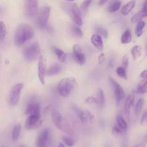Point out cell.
Returning <instances> with one entry per match:
<instances>
[{
    "label": "cell",
    "mask_w": 147,
    "mask_h": 147,
    "mask_svg": "<svg viewBox=\"0 0 147 147\" xmlns=\"http://www.w3.org/2000/svg\"><path fill=\"white\" fill-rule=\"evenodd\" d=\"M34 34L33 28L27 24H20L14 33V43L17 46L23 45L26 41L32 38Z\"/></svg>",
    "instance_id": "cell-1"
},
{
    "label": "cell",
    "mask_w": 147,
    "mask_h": 147,
    "mask_svg": "<svg viewBox=\"0 0 147 147\" xmlns=\"http://www.w3.org/2000/svg\"><path fill=\"white\" fill-rule=\"evenodd\" d=\"M61 7L76 25L78 26L82 25L83 22L80 11L76 3L63 2L61 5Z\"/></svg>",
    "instance_id": "cell-2"
},
{
    "label": "cell",
    "mask_w": 147,
    "mask_h": 147,
    "mask_svg": "<svg viewBox=\"0 0 147 147\" xmlns=\"http://www.w3.org/2000/svg\"><path fill=\"white\" fill-rule=\"evenodd\" d=\"M52 120L54 125L58 129L68 134H72L73 130L70 123L57 110H55L52 111Z\"/></svg>",
    "instance_id": "cell-3"
},
{
    "label": "cell",
    "mask_w": 147,
    "mask_h": 147,
    "mask_svg": "<svg viewBox=\"0 0 147 147\" xmlns=\"http://www.w3.org/2000/svg\"><path fill=\"white\" fill-rule=\"evenodd\" d=\"M77 86V82L74 78H65L58 83L57 90L60 95L67 97Z\"/></svg>",
    "instance_id": "cell-4"
},
{
    "label": "cell",
    "mask_w": 147,
    "mask_h": 147,
    "mask_svg": "<svg viewBox=\"0 0 147 147\" xmlns=\"http://www.w3.org/2000/svg\"><path fill=\"white\" fill-rule=\"evenodd\" d=\"M25 59L28 61H33L38 59L40 55V48L37 42H34L25 48L23 51Z\"/></svg>",
    "instance_id": "cell-5"
},
{
    "label": "cell",
    "mask_w": 147,
    "mask_h": 147,
    "mask_svg": "<svg viewBox=\"0 0 147 147\" xmlns=\"http://www.w3.org/2000/svg\"><path fill=\"white\" fill-rule=\"evenodd\" d=\"M49 12L50 7L48 6H43L37 10L35 20L36 24L37 27L40 29L45 27L49 17Z\"/></svg>",
    "instance_id": "cell-6"
},
{
    "label": "cell",
    "mask_w": 147,
    "mask_h": 147,
    "mask_svg": "<svg viewBox=\"0 0 147 147\" xmlns=\"http://www.w3.org/2000/svg\"><path fill=\"white\" fill-rule=\"evenodd\" d=\"M24 87V84L18 83L16 84L11 89L9 93V103L12 106H16L20 99L21 92Z\"/></svg>",
    "instance_id": "cell-7"
},
{
    "label": "cell",
    "mask_w": 147,
    "mask_h": 147,
    "mask_svg": "<svg viewBox=\"0 0 147 147\" xmlns=\"http://www.w3.org/2000/svg\"><path fill=\"white\" fill-rule=\"evenodd\" d=\"M109 82L113 89L117 106H118L121 101L123 99V98L125 96L123 89L121 86V85L113 78H109Z\"/></svg>",
    "instance_id": "cell-8"
},
{
    "label": "cell",
    "mask_w": 147,
    "mask_h": 147,
    "mask_svg": "<svg viewBox=\"0 0 147 147\" xmlns=\"http://www.w3.org/2000/svg\"><path fill=\"white\" fill-rule=\"evenodd\" d=\"M42 124V120L41 119V115L31 114L27 117L25 126L28 130H32L37 129Z\"/></svg>",
    "instance_id": "cell-9"
},
{
    "label": "cell",
    "mask_w": 147,
    "mask_h": 147,
    "mask_svg": "<svg viewBox=\"0 0 147 147\" xmlns=\"http://www.w3.org/2000/svg\"><path fill=\"white\" fill-rule=\"evenodd\" d=\"M25 14L28 17L36 15L38 10L37 0H25Z\"/></svg>",
    "instance_id": "cell-10"
},
{
    "label": "cell",
    "mask_w": 147,
    "mask_h": 147,
    "mask_svg": "<svg viewBox=\"0 0 147 147\" xmlns=\"http://www.w3.org/2000/svg\"><path fill=\"white\" fill-rule=\"evenodd\" d=\"M46 71V60L43 55H40L38 57V76L40 83L42 85L45 84Z\"/></svg>",
    "instance_id": "cell-11"
},
{
    "label": "cell",
    "mask_w": 147,
    "mask_h": 147,
    "mask_svg": "<svg viewBox=\"0 0 147 147\" xmlns=\"http://www.w3.org/2000/svg\"><path fill=\"white\" fill-rule=\"evenodd\" d=\"M50 130L48 129H43L38 135L36 141V147H47L49 138Z\"/></svg>",
    "instance_id": "cell-12"
},
{
    "label": "cell",
    "mask_w": 147,
    "mask_h": 147,
    "mask_svg": "<svg viewBox=\"0 0 147 147\" xmlns=\"http://www.w3.org/2000/svg\"><path fill=\"white\" fill-rule=\"evenodd\" d=\"M25 113L26 115H41L40 104L33 100L29 101L27 104Z\"/></svg>",
    "instance_id": "cell-13"
},
{
    "label": "cell",
    "mask_w": 147,
    "mask_h": 147,
    "mask_svg": "<svg viewBox=\"0 0 147 147\" xmlns=\"http://www.w3.org/2000/svg\"><path fill=\"white\" fill-rule=\"evenodd\" d=\"M134 99H135V95L134 93L130 94L126 98L125 104H124V111L126 115V117L127 118V121H129L130 119V109L132 106L134 104Z\"/></svg>",
    "instance_id": "cell-14"
},
{
    "label": "cell",
    "mask_w": 147,
    "mask_h": 147,
    "mask_svg": "<svg viewBox=\"0 0 147 147\" xmlns=\"http://www.w3.org/2000/svg\"><path fill=\"white\" fill-rule=\"evenodd\" d=\"M73 52L76 60L80 65H83L86 62V57L82 52L79 45L75 44L73 47Z\"/></svg>",
    "instance_id": "cell-15"
},
{
    "label": "cell",
    "mask_w": 147,
    "mask_h": 147,
    "mask_svg": "<svg viewBox=\"0 0 147 147\" xmlns=\"http://www.w3.org/2000/svg\"><path fill=\"white\" fill-rule=\"evenodd\" d=\"M91 41L93 45L99 51L103 49V44L101 36L97 34H94L91 37Z\"/></svg>",
    "instance_id": "cell-16"
},
{
    "label": "cell",
    "mask_w": 147,
    "mask_h": 147,
    "mask_svg": "<svg viewBox=\"0 0 147 147\" xmlns=\"http://www.w3.org/2000/svg\"><path fill=\"white\" fill-rule=\"evenodd\" d=\"M61 67L59 64H55L51 66L46 71V74L48 76H53L59 74L61 71Z\"/></svg>",
    "instance_id": "cell-17"
},
{
    "label": "cell",
    "mask_w": 147,
    "mask_h": 147,
    "mask_svg": "<svg viewBox=\"0 0 147 147\" xmlns=\"http://www.w3.org/2000/svg\"><path fill=\"white\" fill-rule=\"evenodd\" d=\"M135 5H136V1L131 0L122 7L121 9V13L124 16L127 15L131 11V10L134 7Z\"/></svg>",
    "instance_id": "cell-18"
},
{
    "label": "cell",
    "mask_w": 147,
    "mask_h": 147,
    "mask_svg": "<svg viewBox=\"0 0 147 147\" xmlns=\"http://www.w3.org/2000/svg\"><path fill=\"white\" fill-rule=\"evenodd\" d=\"M52 49L60 62L63 63L67 59V55L63 50L55 47H53L52 48Z\"/></svg>",
    "instance_id": "cell-19"
},
{
    "label": "cell",
    "mask_w": 147,
    "mask_h": 147,
    "mask_svg": "<svg viewBox=\"0 0 147 147\" xmlns=\"http://www.w3.org/2000/svg\"><path fill=\"white\" fill-rule=\"evenodd\" d=\"M74 109L75 111L77 114V115H78L79 119L80 120V121L83 123H86L88 120L87 111H82V110H80L78 107H75V106L74 107Z\"/></svg>",
    "instance_id": "cell-20"
},
{
    "label": "cell",
    "mask_w": 147,
    "mask_h": 147,
    "mask_svg": "<svg viewBox=\"0 0 147 147\" xmlns=\"http://www.w3.org/2000/svg\"><path fill=\"white\" fill-rule=\"evenodd\" d=\"M147 16V11H145L142 10L139 12L136 13L133 15L131 18V22L132 23H136L138 21H141L142 18L146 17Z\"/></svg>",
    "instance_id": "cell-21"
},
{
    "label": "cell",
    "mask_w": 147,
    "mask_h": 147,
    "mask_svg": "<svg viewBox=\"0 0 147 147\" xmlns=\"http://www.w3.org/2000/svg\"><path fill=\"white\" fill-rule=\"evenodd\" d=\"M147 91V80L146 79H143L137 86V92L141 94H145Z\"/></svg>",
    "instance_id": "cell-22"
},
{
    "label": "cell",
    "mask_w": 147,
    "mask_h": 147,
    "mask_svg": "<svg viewBox=\"0 0 147 147\" xmlns=\"http://www.w3.org/2000/svg\"><path fill=\"white\" fill-rule=\"evenodd\" d=\"M141 47L140 45H135L131 49V53L134 61H136L141 55Z\"/></svg>",
    "instance_id": "cell-23"
},
{
    "label": "cell",
    "mask_w": 147,
    "mask_h": 147,
    "mask_svg": "<svg viewBox=\"0 0 147 147\" xmlns=\"http://www.w3.org/2000/svg\"><path fill=\"white\" fill-rule=\"evenodd\" d=\"M131 34L129 29L126 30L121 36V41L122 44H128L131 41Z\"/></svg>",
    "instance_id": "cell-24"
},
{
    "label": "cell",
    "mask_w": 147,
    "mask_h": 147,
    "mask_svg": "<svg viewBox=\"0 0 147 147\" xmlns=\"http://www.w3.org/2000/svg\"><path fill=\"white\" fill-rule=\"evenodd\" d=\"M116 120L117 122V125L122 130V131L123 132L126 131L127 129V124L122 117L120 115H118L116 117Z\"/></svg>",
    "instance_id": "cell-25"
},
{
    "label": "cell",
    "mask_w": 147,
    "mask_h": 147,
    "mask_svg": "<svg viewBox=\"0 0 147 147\" xmlns=\"http://www.w3.org/2000/svg\"><path fill=\"white\" fill-rule=\"evenodd\" d=\"M21 131V125L20 123L16 124L12 130V138L13 140H17L18 139L20 133Z\"/></svg>",
    "instance_id": "cell-26"
},
{
    "label": "cell",
    "mask_w": 147,
    "mask_h": 147,
    "mask_svg": "<svg viewBox=\"0 0 147 147\" xmlns=\"http://www.w3.org/2000/svg\"><path fill=\"white\" fill-rule=\"evenodd\" d=\"M105 103V98L104 92L102 89H99L98 91V99L97 104L100 107H103Z\"/></svg>",
    "instance_id": "cell-27"
},
{
    "label": "cell",
    "mask_w": 147,
    "mask_h": 147,
    "mask_svg": "<svg viewBox=\"0 0 147 147\" xmlns=\"http://www.w3.org/2000/svg\"><path fill=\"white\" fill-rule=\"evenodd\" d=\"M145 25V23L143 21H140L137 22L135 30V33L137 37H140L142 35L143 33V29Z\"/></svg>",
    "instance_id": "cell-28"
},
{
    "label": "cell",
    "mask_w": 147,
    "mask_h": 147,
    "mask_svg": "<svg viewBox=\"0 0 147 147\" xmlns=\"http://www.w3.org/2000/svg\"><path fill=\"white\" fill-rule=\"evenodd\" d=\"M62 140L69 147L74 146L75 143V139L71 136H63Z\"/></svg>",
    "instance_id": "cell-29"
},
{
    "label": "cell",
    "mask_w": 147,
    "mask_h": 147,
    "mask_svg": "<svg viewBox=\"0 0 147 147\" xmlns=\"http://www.w3.org/2000/svg\"><path fill=\"white\" fill-rule=\"evenodd\" d=\"M116 72L117 75L119 77L125 80L127 79V75H126V70L123 67H118L116 69Z\"/></svg>",
    "instance_id": "cell-30"
},
{
    "label": "cell",
    "mask_w": 147,
    "mask_h": 147,
    "mask_svg": "<svg viewBox=\"0 0 147 147\" xmlns=\"http://www.w3.org/2000/svg\"><path fill=\"white\" fill-rule=\"evenodd\" d=\"M6 34V28L4 22L0 21V40H3Z\"/></svg>",
    "instance_id": "cell-31"
},
{
    "label": "cell",
    "mask_w": 147,
    "mask_h": 147,
    "mask_svg": "<svg viewBox=\"0 0 147 147\" xmlns=\"http://www.w3.org/2000/svg\"><path fill=\"white\" fill-rule=\"evenodd\" d=\"M95 31L97 33V34L99 35L100 36H102L105 38H107V36H108V33L107 30L102 27L99 26V27H96L95 28Z\"/></svg>",
    "instance_id": "cell-32"
},
{
    "label": "cell",
    "mask_w": 147,
    "mask_h": 147,
    "mask_svg": "<svg viewBox=\"0 0 147 147\" xmlns=\"http://www.w3.org/2000/svg\"><path fill=\"white\" fill-rule=\"evenodd\" d=\"M121 2H115L114 3H113V4H111L107 9L108 11L110 13H113V12H115L116 11H117L121 6Z\"/></svg>",
    "instance_id": "cell-33"
},
{
    "label": "cell",
    "mask_w": 147,
    "mask_h": 147,
    "mask_svg": "<svg viewBox=\"0 0 147 147\" xmlns=\"http://www.w3.org/2000/svg\"><path fill=\"white\" fill-rule=\"evenodd\" d=\"M71 31H72L73 35H74L75 36L82 37L83 36V33L82 30L78 26H73L72 27Z\"/></svg>",
    "instance_id": "cell-34"
},
{
    "label": "cell",
    "mask_w": 147,
    "mask_h": 147,
    "mask_svg": "<svg viewBox=\"0 0 147 147\" xmlns=\"http://www.w3.org/2000/svg\"><path fill=\"white\" fill-rule=\"evenodd\" d=\"M144 99L142 98H140L137 102L136 107H135V114L136 115H137L140 111H141L143 104H144Z\"/></svg>",
    "instance_id": "cell-35"
},
{
    "label": "cell",
    "mask_w": 147,
    "mask_h": 147,
    "mask_svg": "<svg viewBox=\"0 0 147 147\" xmlns=\"http://www.w3.org/2000/svg\"><path fill=\"white\" fill-rule=\"evenodd\" d=\"M123 131H122V130L119 127V126L117 124L115 125H114L113 126V127L112 128V130H111V133L114 136H120L122 134Z\"/></svg>",
    "instance_id": "cell-36"
},
{
    "label": "cell",
    "mask_w": 147,
    "mask_h": 147,
    "mask_svg": "<svg viewBox=\"0 0 147 147\" xmlns=\"http://www.w3.org/2000/svg\"><path fill=\"white\" fill-rule=\"evenodd\" d=\"M92 0H84L82 3V4L80 5V10L82 11V12H85L87 11L88 7H89L91 2H92Z\"/></svg>",
    "instance_id": "cell-37"
},
{
    "label": "cell",
    "mask_w": 147,
    "mask_h": 147,
    "mask_svg": "<svg viewBox=\"0 0 147 147\" xmlns=\"http://www.w3.org/2000/svg\"><path fill=\"white\" fill-rule=\"evenodd\" d=\"M84 102H85V103H88V104L97 103V99L93 96H89V97H87L85 99Z\"/></svg>",
    "instance_id": "cell-38"
},
{
    "label": "cell",
    "mask_w": 147,
    "mask_h": 147,
    "mask_svg": "<svg viewBox=\"0 0 147 147\" xmlns=\"http://www.w3.org/2000/svg\"><path fill=\"white\" fill-rule=\"evenodd\" d=\"M129 64V60H128V57L127 55H124V56L122 58V65H123V68L126 70L128 67Z\"/></svg>",
    "instance_id": "cell-39"
},
{
    "label": "cell",
    "mask_w": 147,
    "mask_h": 147,
    "mask_svg": "<svg viewBox=\"0 0 147 147\" xmlns=\"http://www.w3.org/2000/svg\"><path fill=\"white\" fill-rule=\"evenodd\" d=\"M105 60V55L103 53H101L98 56V62L100 64H102Z\"/></svg>",
    "instance_id": "cell-40"
},
{
    "label": "cell",
    "mask_w": 147,
    "mask_h": 147,
    "mask_svg": "<svg viewBox=\"0 0 147 147\" xmlns=\"http://www.w3.org/2000/svg\"><path fill=\"white\" fill-rule=\"evenodd\" d=\"M146 118H147V113H146V112H145L142 117V118L141 120V123L142 125L145 123L146 121Z\"/></svg>",
    "instance_id": "cell-41"
},
{
    "label": "cell",
    "mask_w": 147,
    "mask_h": 147,
    "mask_svg": "<svg viewBox=\"0 0 147 147\" xmlns=\"http://www.w3.org/2000/svg\"><path fill=\"white\" fill-rule=\"evenodd\" d=\"M140 77L142 79H146L147 77V70L144 69L140 74Z\"/></svg>",
    "instance_id": "cell-42"
},
{
    "label": "cell",
    "mask_w": 147,
    "mask_h": 147,
    "mask_svg": "<svg viewBox=\"0 0 147 147\" xmlns=\"http://www.w3.org/2000/svg\"><path fill=\"white\" fill-rule=\"evenodd\" d=\"M87 111V115H88V120L91 122L92 121L93 119H94V116L90 113V112L88 111Z\"/></svg>",
    "instance_id": "cell-43"
},
{
    "label": "cell",
    "mask_w": 147,
    "mask_h": 147,
    "mask_svg": "<svg viewBox=\"0 0 147 147\" xmlns=\"http://www.w3.org/2000/svg\"><path fill=\"white\" fill-rule=\"evenodd\" d=\"M133 147H145V144L144 142H141L140 144L135 145Z\"/></svg>",
    "instance_id": "cell-44"
},
{
    "label": "cell",
    "mask_w": 147,
    "mask_h": 147,
    "mask_svg": "<svg viewBox=\"0 0 147 147\" xmlns=\"http://www.w3.org/2000/svg\"><path fill=\"white\" fill-rule=\"evenodd\" d=\"M142 10H144L145 11H147V2H146V1H145L144 3Z\"/></svg>",
    "instance_id": "cell-45"
},
{
    "label": "cell",
    "mask_w": 147,
    "mask_h": 147,
    "mask_svg": "<svg viewBox=\"0 0 147 147\" xmlns=\"http://www.w3.org/2000/svg\"><path fill=\"white\" fill-rule=\"evenodd\" d=\"M107 0H99V5L101 6V5H103V4H105L106 2H107Z\"/></svg>",
    "instance_id": "cell-46"
},
{
    "label": "cell",
    "mask_w": 147,
    "mask_h": 147,
    "mask_svg": "<svg viewBox=\"0 0 147 147\" xmlns=\"http://www.w3.org/2000/svg\"><path fill=\"white\" fill-rule=\"evenodd\" d=\"M113 65V61L112 60H110L109 61V66L110 67H112Z\"/></svg>",
    "instance_id": "cell-47"
},
{
    "label": "cell",
    "mask_w": 147,
    "mask_h": 147,
    "mask_svg": "<svg viewBox=\"0 0 147 147\" xmlns=\"http://www.w3.org/2000/svg\"><path fill=\"white\" fill-rule=\"evenodd\" d=\"M58 147H65V145H64V144H63V143H60L59 144V146H58Z\"/></svg>",
    "instance_id": "cell-48"
},
{
    "label": "cell",
    "mask_w": 147,
    "mask_h": 147,
    "mask_svg": "<svg viewBox=\"0 0 147 147\" xmlns=\"http://www.w3.org/2000/svg\"><path fill=\"white\" fill-rule=\"evenodd\" d=\"M104 147H111V145H110L109 144H106V145H105Z\"/></svg>",
    "instance_id": "cell-49"
},
{
    "label": "cell",
    "mask_w": 147,
    "mask_h": 147,
    "mask_svg": "<svg viewBox=\"0 0 147 147\" xmlns=\"http://www.w3.org/2000/svg\"><path fill=\"white\" fill-rule=\"evenodd\" d=\"M20 147H28V146L27 145H22Z\"/></svg>",
    "instance_id": "cell-50"
},
{
    "label": "cell",
    "mask_w": 147,
    "mask_h": 147,
    "mask_svg": "<svg viewBox=\"0 0 147 147\" xmlns=\"http://www.w3.org/2000/svg\"><path fill=\"white\" fill-rule=\"evenodd\" d=\"M66 1H70V2H71V1H74L75 0H66Z\"/></svg>",
    "instance_id": "cell-51"
},
{
    "label": "cell",
    "mask_w": 147,
    "mask_h": 147,
    "mask_svg": "<svg viewBox=\"0 0 147 147\" xmlns=\"http://www.w3.org/2000/svg\"><path fill=\"white\" fill-rule=\"evenodd\" d=\"M1 8L0 7V13H1Z\"/></svg>",
    "instance_id": "cell-52"
},
{
    "label": "cell",
    "mask_w": 147,
    "mask_h": 147,
    "mask_svg": "<svg viewBox=\"0 0 147 147\" xmlns=\"http://www.w3.org/2000/svg\"><path fill=\"white\" fill-rule=\"evenodd\" d=\"M1 147H3V146H1Z\"/></svg>",
    "instance_id": "cell-53"
}]
</instances>
